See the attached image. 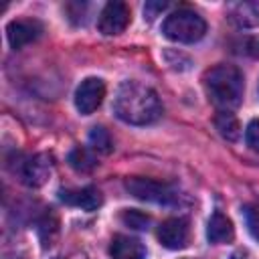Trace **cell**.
<instances>
[{
    "label": "cell",
    "instance_id": "14",
    "mask_svg": "<svg viewBox=\"0 0 259 259\" xmlns=\"http://www.w3.org/2000/svg\"><path fill=\"white\" fill-rule=\"evenodd\" d=\"M214 125L219 130V134L229 140V142H237L239 136H241V125H239V119L231 113V111H219L217 117H214Z\"/></svg>",
    "mask_w": 259,
    "mask_h": 259
},
{
    "label": "cell",
    "instance_id": "17",
    "mask_svg": "<svg viewBox=\"0 0 259 259\" xmlns=\"http://www.w3.org/2000/svg\"><path fill=\"white\" fill-rule=\"evenodd\" d=\"M121 223L130 229H136V231H146L148 225H150V217L144 214L142 210H136V208H127L121 212Z\"/></svg>",
    "mask_w": 259,
    "mask_h": 259
},
{
    "label": "cell",
    "instance_id": "11",
    "mask_svg": "<svg viewBox=\"0 0 259 259\" xmlns=\"http://www.w3.org/2000/svg\"><path fill=\"white\" fill-rule=\"evenodd\" d=\"M109 255L113 259H146V247L134 237L115 235L109 245Z\"/></svg>",
    "mask_w": 259,
    "mask_h": 259
},
{
    "label": "cell",
    "instance_id": "4",
    "mask_svg": "<svg viewBox=\"0 0 259 259\" xmlns=\"http://www.w3.org/2000/svg\"><path fill=\"white\" fill-rule=\"evenodd\" d=\"M125 190L132 196H136L138 200L154 202V204H162V206H176L182 202V194L174 186L152 180V178H140V176L127 178Z\"/></svg>",
    "mask_w": 259,
    "mask_h": 259
},
{
    "label": "cell",
    "instance_id": "7",
    "mask_svg": "<svg viewBox=\"0 0 259 259\" xmlns=\"http://www.w3.org/2000/svg\"><path fill=\"white\" fill-rule=\"evenodd\" d=\"M53 172V158L49 154H34L28 156L26 160H22L20 164V180L30 186V188H38L42 186L49 176Z\"/></svg>",
    "mask_w": 259,
    "mask_h": 259
},
{
    "label": "cell",
    "instance_id": "15",
    "mask_svg": "<svg viewBox=\"0 0 259 259\" xmlns=\"http://www.w3.org/2000/svg\"><path fill=\"white\" fill-rule=\"evenodd\" d=\"M89 146H91L93 152L107 156V154H111V150H113V140H111V136H109V132H107L105 127L95 125V127H91V132H89Z\"/></svg>",
    "mask_w": 259,
    "mask_h": 259
},
{
    "label": "cell",
    "instance_id": "21",
    "mask_svg": "<svg viewBox=\"0 0 259 259\" xmlns=\"http://www.w3.org/2000/svg\"><path fill=\"white\" fill-rule=\"evenodd\" d=\"M247 53L253 57H259V38H251L247 45Z\"/></svg>",
    "mask_w": 259,
    "mask_h": 259
},
{
    "label": "cell",
    "instance_id": "19",
    "mask_svg": "<svg viewBox=\"0 0 259 259\" xmlns=\"http://www.w3.org/2000/svg\"><path fill=\"white\" fill-rule=\"evenodd\" d=\"M245 142L247 146L259 154V119H251L245 130Z\"/></svg>",
    "mask_w": 259,
    "mask_h": 259
},
{
    "label": "cell",
    "instance_id": "1",
    "mask_svg": "<svg viewBox=\"0 0 259 259\" xmlns=\"http://www.w3.org/2000/svg\"><path fill=\"white\" fill-rule=\"evenodd\" d=\"M113 113L130 125H148L162 115V103L152 87L140 81H123L115 89Z\"/></svg>",
    "mask_w": 259,
    "mask_h": 259
},
{
    "label": "cell",
    "instance_id": "8",
    "mask_svg": "<svg viewBox=\"0 0 259 259\" xmlns=\"http://www.w3.org/2000/svg\"><path fill=\"white\" fill-rule=\"evenodd\" d=\"M188 237H190V227H188V221L182 217L166 219L158 227V241L166 249H172V251L184 249L188 245Z\"/></svg>",
    "mask_w": 259,
    "mask_h": 259
},
{
    "label": "cell",
    "instance_id": "20",
    "mask_svg": "<svg viewBox=\"0 0 259 259\" xmlns=\"http://www.w3.org/2000/svg\"><path fill=\"white\" fill-rule=\"evenodd\" d=\"M166 6H168L166 2H146V6H144V18L152 20V18L158 16Z\"/></svg>",
    "mask_w": 259,
    "mask_h": 259
},
{
    "label": "cell",
    "instance_id": "13",
    "mask_svg": "<svg viewBox=\"0 0 259 259\" xmlns=\"http://www.w3.org/2000/svg\"><path fill=\"white\" fill-rule=\"evenodd\" d=\"M229 18L239 28H255L259 26V2H237L229 8Z\"/></svg>",
    "mask_w": 259,
    "mask_h": 259
},
{
    "label": "cell",
    "instance_id": "10",
    "mask_svg": "<svg viewBox=\"0 0 259 259\" xmlns=\"http://www.w3.org/2000/svg\"><path fill=\"white\" fill-rule=\"evenodd\" d=\"M59 198L69 204V206H77L81 210H95L101 206L103 198L101 192L95 186H83V188H63L59 190Z\"/></svg>",
    "mask_w": 259,
    "mask_h": 259
},
{
    "label": "cell",
    "instance_id": "6",
    "mask_svg": "<svg viewBox=\"0 0 259 259\" xmlns=\"http://www.w3.org/2000/svg\"><path fill=\"white\" fill-rule=\"evenodd\" d=\"M130 18H132V12H130V6L125 2H119V0H111L103 6L101 14H99V30L107 36H113V34H121L127 24H130Z\"/></svg>",
    "mask_w": 259,
    "mask_h": 259
},
{
    "label": "cell",
    "instance_id": "2",
    "mask_svg": "<svg viewBox=\"0 0 259 259\" xmlns=\"http://www.w3.org/2000/svg\"><path fill=\"white\" fill-rule=\"evenodd\" d=\"M202 81H204V91L208 99L221 111H231L241 105L245 79L235 65H217L204 73Z\"/></svg>",
    "mask_w": 259,
    "mask_h": 259
},
{
    "label": "cell",
    "instance_id": "3",
    "mask_svg": "<svg viewBox=\"0 0 259 259\" xmlns=\"http://www.w3.org/2000/svg\"><path fill=\"white\" fill-rule=\"evenodd\" d=\"M204 32H206L204 18L190 8H178L170 12L162 24V34L166 38L174 42H184V45H192L200 40Z\"/></svg>",
    "mask_w": 259,
    "mask_h": 259
},
{
    "label": "cell",
    "instance_id": "5",
    "mask_svg": "<svg viewBox=\"0 0 259 259\" xmlns=\"http://www.w3.org/2000/svg\"><path fill=\"white\" fill-rule=\"evenodd\" d=\"M105 97V83L99 77H87L75 91V107L81 115H91Z\"/></svg>",
    "mask_w": 259,
    "mask_h": 259
},
{
    "label": "cell",
    "instance_id": "16",
    "mask_svg": "<svg viewBox=\"0 0 259 259\" xmlns=\"http://www.w3.org/2000/svg\"><path fill=\"white\" fill-rule=\"evenodd\" d=\"M67 160H69L71 168H75L77 172H91V170L97 166L95 156H93L89 150H85V148H75V150H71V154H69Z\"/></svg>",
    "mask_w": 259,
    "mask_h": 259
},
{
    "label": "cell",
    "instance_id": "18",
    "mask_svg": "<svg viewBox=\"0 0 259 259\" xmlns=\"http://www.w3.org/2000/svg\"><path fill=\"white\" fill-rule=\"evenodd\" d=\"M243 214H245V223L249 227V233L259 241V206H245Z\"/></svg>",
    "mask_w": 259,
    "mask_h": 259
},
{
    "label": "cell",
    "instance_id": "9",
    "mask_svg": "<svg viewBox=\"0 0 259 259\" xmlns=\"http://www.w3.org/2000/svg\"><path fill=\"white\" fill-rule=\"evenodd\" d=\"M42 34V24L34 18H16L6 26V38L12 49H22Z\"/></svg>",
    "mask_w": 259,
    "mask_h": 259
},
{
    "label": "cell",
    "instance_id": "12",
    "mask_svg": "<svg viewBox=\"0 0 259 259\" xmlns=\"http://www.w3.org/2000/svg\"><path fill=\"white\" fill-rule=\"evenodd\" d=\"M206 239L214 245H221V243H231L235 239V227L231 223L229 217H225L221 210L212 212V217L208 219V225H206Z\"/></svg>",
    "mask_w": 259,
    "mask_h": 259
}]
</instances>
